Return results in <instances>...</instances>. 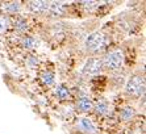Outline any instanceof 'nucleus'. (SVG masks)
I'll return each instance as SVG.
<instances>
[{
    "mask_svg": "<svg viewBox=\"0 0 146 134\" xmlns=\"http://www.w3.org/2000/svg\"><path fill=\"white\" fill-rule=\"evenodd\" d=\"M28 23L27 20H25L24 17H17L16 20H15V28L19 30H21V32H25V30H28Z\"/></svg>",
    "mask_w": 146,
    "mask_h": 134,
    "instance_id": "4468645a",
    "label": "nucleus"
},
{
    "mask_svg": "<svg viewBox=\"0 0 146 134\" xmlns=\"http://www.w3.org/2000/svg\"><path fill=\"white\" fill-rule=\"evenodd\" d=\"M79 134H82V133H79Z\"/></svg>",
    "mask_w": 146,
    "mask_h": 134,
    "instance_id": "a211bd4d",
    "label": "nucleus"
},
{
    "mask_svg": "<svg viewBox=\"0 0 146 134\" xmlns=\"http://www.w3.org/2000/svg\"><path fill=\"white\" fill-rule=\"evenodd\" d=\"M9 27V20L5 16H0V34L5 33Z\"/></svg>",
    "mask_w": 146,
    "mask_h": 134,
    "instance_id": "f3484780",
    "label": "nucleus"
},
{
    "mask_svg": "<svg viewBox=\"0 0 146 134\" xmlns=\"http://www.w3.org/2000/svg\"><path fill=\"white\" fill-rule=\"evenodd\" d=\"M145 78L139 74H134L128 79L125 84V92L133 97H141L145 94Z\"/></svg>",
    "mask_w": 146,
    "mask_h": 134,
    "instance_id": "f03ea898",
    "label": "nucleus"
},
{
    "mask_svg": "<svg viewBox=\"0 0 146 134\" xmlns=\"http://www.w3.org/2000/svg\"><path fill=\"white\" fill-rule=\"evenodd\" d=\"M28 8L34 15H46L48 8H49V1H41V0L29 1L28 3Z\"/></svg>",
    "mask_w": 146,
    "mask_h": 134,
    "instance_id": "423d86ee",
    "label": "nucleus"
},
{
    "mask_svg": "<svg viewBox=\"0 0 146 134\" xmlns=\"http://www.w3.org/2000/svg\"><path fill=\"white\" fill-rule=\"evenodd\" d=\"M21 3L20 1H11V3H7V4H4V7H3V9H4V12L5 13H8V15H16V13H19L21 11Z\"/></svg>",
    "mask_w": 146,
    "mask_h": 134,
    "instance_id": "9b49d317",
    "label": "nucleus"
},
{
    "mask_svg": "<svg viewBox=\"0 0 146 134\" xmlns=\"http://www.w3.org/2000/svg\"><path fill=\"white\" fill-rule=\"evenodd\" d=\"M42 82H44V84H46V86L54 84V74H53L51 71H46V72L42 75Z\"/></svg>",
    "mask_w": 146,
    "mask_h": 134,
    "instance_id": "dca6fc26",
    "label": "nucleus"
},
{
    "mask_svg": "<svg viewBox=\"0 0 146 134\" xmlns=\"http://www.w3.org/2000/svg\"><path fill=\"white\" fill-rule=\"evenodd\" d=\"M124 60L125 58H124V54L121 50H113L103 58V66L111 71H116L122 67Z\"/></svg>",
    "mask_w": 146,
    "mask_h": 134,
    "instance_id": "7ed1b4c3",
    "label": "nucleus"
},
{
    "mask_svg": "<svg viewBox=\"0 0 146 134\" xmlns=\"http://www.w3.org/2000/svg\"><path fill=\"white\" fill-rule=\"evenodd\" d=\"M134 116H136V111H134V108H132V107H125L120 112V118H121L124 122L132 121L133 118H134Z\"/></svg>",
    "mask_w": 146,
    "mask_h": 134,
    "instance_id": "f8f14e48",
    "label": "nucleus"
},
{
    "mask_svg": "<svg viewBox=\"0 0 146 134\" xmlns=\"http://www.w3.org/2000/svg\"><path fill=\"white\" fill-rule=\"evenodd\" d=\"M94 109L100 116H107L111 112V105L107 100H100L96 103V105H94Z\"/></svg>",
    "mask_w": 146,
    "mask_h": 134,
    "instance_id": "1a4fd4ad",
    "label": "nucleus"
},
{
    "mask_svg": "<svg viewBox=\"0 0 146 134\" xmlns=\"http://www.w3.org/2000/svg\"><path fill=\"white\" fill-rule=\"evenodd\" d=\"M55 96L61 101L68 100V97H70V90L67 88V86H65V84H58L57 88H55Z\"/></svg>",
    "mask_w": 146,
    "mask_h": 134,
    "instance_id": "9d476101",
    "label": "nucleus"
},
{
    "mask_svg": "<svg viewBox=\"0 0 146 134\" xmlns=\"http://www.w3.org/2000/svg\"><path fill=\"white\" fill-rule=\"evenodd\" d=\"M108 45V37L103 32H92L88 36H86L84 40V47L88 53L98 54L106 49Z\"/></svg>",
    "mask_w": 146,
    "mask_h": 134,
    "instance_id": "f257e3e1",
    "label": "nucleus"
},
{
    "mask_svg": "<svg viewBox=\"0 0 146 134\" xmlns=\"http://www.w3.org/2000/svg\"><path fill=\"white\" fill-rule=\"evenodd\" d=\"M104 66H103V59L98 57L90 58L87 62L84 63L83 68H82V72L84 75H90V76H95L99 75L103 71Z\"/></svg>",
    "mask_w": 146,
    "mask_h": 134,
    "instance_id": "20e7f679",
    "label": "nucleus"
},
{
    "mask_svg": "<svg viewBox=\"0 0 146 134\" xmlns=\"http://www.w3.org/2000/svg\"><path fill=\"white\" fill-rule=\"evenodd\" d=\"M78 127L82 134H95V131H96L95 125H94V122L90 118H82L79 121Z\"/></svg>",
    "mask_w": 146,
    "mask_h": 134,
    "instance_id": "0eeeda50",
    "label": "nucleus"
},
{
    "mask_svg": "<svg viewBox=\"0 0 146 134\" xmlns=\"http://www.w3.org/2000/svg\"><path fill=\"white\" fill-rule=\"evenodd\" d=\"M76 108L80 112H83V113H88V112H91L94 109V103H92V100L90 97L82 96L76 101Z\"/></svg>",
    "mask_w": 146,
    "mask_h": 134,
    "instance_id": "6e6552de",
    "label": "nucleus"
},
{
    "mask_svg": "<svg viewBox=\"0 0 146 134\" xmlns=\"http://www.w3.org/2000/svg\"><path fill=\"white\" fill-rule=\"evenodd\" d=\"M82 4V7L84 8L86 11H88V12H94V11L99 9V3L98 1H83Z\"/></svg>",
    "mask_w": 146,
    "mask_h": 134,
    "instance_id": "2eb2a0df",
    "label": "nucleus"
},
{
    "mask_svg": "<svg viewBox=\"0 0 146 134\" xmlns=\"http://www.w3.org/2000/svg\"><path fill=\"white\" fill-rule=\"evenodd\" d=\"M21 44L25 49H36L38 46V41L34 37H31V36H27L21 40Z\"/></svg>",
    "mask_w": 146,
    "mask_h": 134,
    "instance_id": "ddd939ff",
    "label": "nucleus"
},
{
    "mask_svg": "<svg viewBox=\"0 0 146 134\" xmlns=\"http://www.w3.org/2000/svg\"><path fill=\"white\" fill-rule=\"evenodd\" d=\"M67 9L68 4L62 3V1H51V3H49V8L46 13L49 15V17H53V19H61V17L66 16Z\"/></svg>",
    "mask_w": 146,
    "mask_h": 134,
    "instance_id": "39448f33",
    "label": "nucleus"
}]
</instances>
